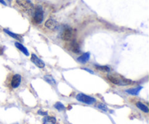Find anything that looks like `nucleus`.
<instances>
[{"label": "nucleus", "mask_w": 149, "mask_h": 124, "mask_svg": "<svg viewBox=\"0 0 149 124\" xmlns=\"http://www.w3.org/2000/svg\"><path fill=\"white\" fill-rule=\"evenodd\" d=\"M84 71H87L89 73H93V71H90V70H89V69H87V68H84Z\"/></svg>", "instance_id": "5701e85b"}, {"label": "nucleus", "mask_w": 149, "mask_h": 124, "mask_svg": "<svg viewBox=\"0 0 149 124\" xmlns=\"http://www.w3.org/2000/svg\"><path fill=\"white\" fill-rule=\"evenodd\" d=\"M99 109L103 110V111H108V107H106V105L104 104H98L97 106Z\"/></svg>", "instance_id": "6ab92c4d"}, {"label": "nucleus", "mask_w": 149, "mask_h": 124, "mask_svg": "<svg viewBox=\"0 0 149 124\" xmlns=\"http://www.w3.org/2000/svg\"><path fill=\"white\" fill-rule=\"evenodd\" d=\"M38 113L40 115H42V116H47V112H42L41 111V110H39V111L38 112Z\"/></svg>", "instance_id": "aec40b11"}, {"label": "nucleus", "mask_w": 149, "mask_h": 124, "mask_svg": "<svg viewBox=\"0 0 149 124\" xmlns=\"http://www.w3.org/2000/svg\"><path fill=\"white\" fill-rule=\"evenodd\" d=\"M56 123V119L52 116H49L44 118V124H55Z\"/></svg>", "instance_id": "4468645a"}, {"label": "nucleus", "mask_w": 149, "mask_h": 124, "mask_svg": "<svg viewBox=\"0 0 149 124\" xmlns=\"http://www.w3.org/2000/svg\"><path fill=\"white\" fill-rule=\"evenodd\" d=\"M0 3L2 4H4V5H7V4H6V2L4 1V0H0Z\"/></svg>", "instance_id": "4be33fe9"}, {"label": "nucleus", "mask_w": 149, "mask_h": 124, "mask_svg": "<svg viewBox=\"0 0 149 124\" xmlns=\"http://www.w3.org/2000/svg\"><path fill=\"white\" fill-rule=\"evenodd\" d=\"M44 79H45L48 84H51V85H55V84H56V81L54 79L53 77H52L51 76H44Z\"/></svg>", "instance_id": "dca6fc26"}, {"label": "nucleus", "mask_w": 149, "mask_h": 124, "mask_svg": "<svg viewBox=\"0 0 149 124\" xmlns=\"http://www.w3.org/2000/svg\"><path fill=\"white\" fill-rule=\"evenodd\" d=\"M136 105H137V107L140 109V110H141L142 111H143L144 113H148V107H147L146 105H144L143 103H141V102H138V103H136Z\"/></svg>", "instance_id": "2eb2a0df"}, {"label": "nucleus", "mask_w": 149, "mask_h": 124, "mask_svg": "<svg viewBox=\"0 0 149 124\" xmlns=\"http://www.w3.org/2000/svg\"><path fill=\"white\" fill-rule=\"evenodd\" d=\"M14 124H17V123H14Z\"/></svg>", "instance_id": "b1692460"}, {"label": "nucleus", "mask_w": 149, "mask_h": 124, "mask_svg": "<svg viewBox=\"0 0 149 124\" xmlns=\"http://www.w3.org/2000/svg\"><path fill=\"white\" fill-rule=\"evenodd\" d=\"M4 31L7 34H8L9 36H11V37H13V39H15L16 40H18V41H20V42H22V41H23V39H22L21 36H20V35L17 34V33H13V32L10 31V30H7V29H4Z\"/></svg>", "instance_id": "f8f14e48"}, {"label": "nucleus", "mask_w": 149, "mask_h": 124, "mask_svg": "<svg viewBox=\"0 0 149 124\" xmlns=\"http://www.w3.org/2000/svg\"><path fill=\"white\" fill-rule=\"evenodd\" d=\"M55 107L57 110H59V111H62V110H65V106H64L62 103H60V102H58V103H55Z\"/></svg>", "instance_id": "a211bd4d"}, {"label": "nucleus", "mask_w": 149, "mask_h": 124, "mask_svg": "<svg viewBox=\"0 0 149 124\" xmlns=\"http://www.w3.org/2000/svg\"><path fill=\"white\" fill-rule=\"evenodd\" d=\"M61 39L65 42H70L75 39V32L74 29L70 27H65L61 33Z\"/></svg>", "instance_id": "f03ea898"}, {"label": "nucleus", "mask_w": 149, "mask_h": 124, "mask_svg": "<svg viewBox=\"0 0 149 124\" xmlns=\"http://www.w3.org/2000/svg\"><path fill=\"white\" fill-rule=\"evenodd\" d=\"M45 26L48 29L51 30H55V29L58 28V23L55 20L52 18H49L46 22H45Z\"/></svg>", "instance_id": "0eeeda50"}, {"label": "nucleus", "mask_w": 149, "mask_h": 124, "mask_svg": "<svg viewBox=\"0 0 149 124\" xmlns=\"http://www.w3.org/2000/svg\"><path fill=\"white\" fill-rule=\"evenodd\" d=\"M4 52V47L2 46H0V55H1Z\"/></svg>", "instance_id": "412c9836"}, {"label": "nucleus", "mask_w": 149, "mask_h": 124, "mask_svg": "<svg viewBox=\"0 0 149 124\" xmlns=\"http://www.w3.org/2000/svg\"><path fill=\"white\" fill-rule=\"evenodd\" d=\"M107 78L109 81L113 84L119 86H127L132 84V81L127 78H124L123 76L119 75H108Z\"/></svg>", "instance_id": "f257e3e1"}, {"label": "nucleus", "mask_w": 149, "mask_h": 124, "mask_svg": "<svg viewBox=\"0 0 149 124\" xmlns=\"http://www.w3.org/2000/svg\"><path fill=\"white\" fill-rule=\"evenodd\" d=\"M20 81H21V76H20L19 74H15V75L13 77V79H12V81H11L12 87L14 89L18 87L20 84Z\"/></svg>", "instance_id": "1a4fd4ad"}, {"label": "nucleus", "mask_w": 149, "mask_h": 124, "mask_svg": "<svg viewBox=\"0 0 149 124\" xmlns=\"http://www.w3.org/2000/svg\"><path fill=\"white\" fill-rule=\"evenodd\" d=\"M142 87H136V88L133 89H130L126 90V92L130 94H132V95H138L139 94L140 91L142 89Z\"/></svg>", "instance_id": "ddd939ff"}, {"label": "nucleus", "mask_w": 149, "mask_h": 124, "mask_svg": "<svg viewBox=\"0 0 149 124\" xmlns=\"http://www.w3.org/2000/svg\"><path fill=\"white\" fill-rule=\"evenodd\" d=\"M44 20V11L41 6H36L33 10V21L36 24H40Z\"/></svg>", "instance_id": "7ed1b4c3"}, {"label": "nucleus", "mask_w": 149, "mask_h": 124, "mask_svg": "<svg viewBox=\"0 0 149 124\" xmlns=\"http://www.w3.org/2000/svg\"><path fill=\"white\" fill-rule=\"evenodd\" d=\"M65 47H66L67 49L70 50L71 52H74V53H80L79 44V43L75 39L70 41V42H67L66 44H65Z\"/></svg>", "instance_id": "39448f33"}, {"label": "nucleus", "mask_w": 149, "mask_h": 124, "mask_svg": "<svg viewBox=\"0 0 149 124\" xmlns=\"http://www.w3.org/2000/svg\"><path fill=\"white\" fill-rule=\"evenodd\" d=\"M17 7L24 12H31L33 10V5L31 0H15Z\"/></svg>", "instance_id": "20e7f679"}, {"label": "nucleus", "mask_w": 149, "mask_h": 124, "mask_svg": "<svg viewBox=\"0 0 149 124\" xmlns=\"http://www.w3.org/2000/svg\"><path fill=\"white\" fill-rule=\"evenodd\" d=\"M15 46L16 47L19 49V50L21 51V52H23L25 55H26V56H29V51H28V49H26V48L25 47L23 44H22L19 43V42H15Z\"/></svg>", "instance_id": "9b49d317"}, {"label": "nucleus", "mask_w": 149, "mask_h": 124, "mask_svg": "<svg viewBox=\"0 0 149 124\" xmlns=\"http://www.w3.org/2000/svg\"><path fill=\"white\" fill-rule=\"evenodd\" d=\"M90 52H86V53H84L82 55L78 57V61L80 62L81 63H86L87 61L90 60Z\"/></svg>", "instance_id": "9d476101"}, {"label": "nucleus", "mask_w": 149, "mask_h": 124, "mask_svg": "<svg viewBox=\"0 0 149 124\" xmlns=\"http://www.w3.org/2000/svg\"><path fill=\"white\" fill-rule=\"evenodd\" d=\"M31 60L32 62L35 64L38 68H42L45 66V64L40 58L38 57L35 54H32L31 55Z\"/></svg>", "instance_id": "6e6552de"}, {"label": "nucleus", "mask_w": 149, "mask_h": 124, "mask_svg": "<svg viewBox=\"0 0 149 124\" xmlns=\"http://www.w3.org/2000/svg\"><path fill=\"white\" fill-rule=\"evenodd\" d=\"M76 99H77L78 101L81 102L83 103H85V104L87 105H93V103H95L96 102V100L93 97H90V96H87L86 94H78L76 97Z\"/></svg>", "instance_id": "423d86ee"}, {"label": "nucleus", "mask_w": 149, "mask_h": 124, "mask_svg": "<svg viewBox=\"0 0 149 124\" xmlns=\"http://www.w3.org/2000/svg\"><path fill=\"white\" fill-rule=\"evenodd\" d=\"M96 69L99 70L100 71H104V72H109L111 71V68L106 65H95Z\"/></svg>", "instance_id": "f3484780"}]
</instances>
